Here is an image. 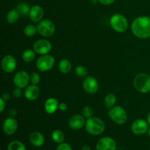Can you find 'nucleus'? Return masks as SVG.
Instances as JSON below:
<instances>
[{
  "label": "nucleus",
  "mask_w": 150,
  "mask_h": 150,
  "mask_svg": "<svg viewBox=\"0 0 150 150\" xmlns=\"http://www.w3.org/2000/svg\"><path fill=\"white\" fill-rule=\"evenodd\" d=\"M131 31L133 35L141 39L150 38V17L139 16L131 24Z\"/></svg>",
  "instance_id": "1"
},
{
  "label": "nucleus",
  "mask_w": 150,
  "mask_h": 150,
  "mask_svg": "<svg viewBox=\"0 0 150 150\" xmlns=\"http://www.w3.org/2000/svg\"><path fill=\"white\" fill-rule=\"evenodd\" d=\"M85 129L86 132L90 135L98 136L102 134L105 131V125L101 119L92 117L86 120Z\"/></svg>",
  "instance_id": "2"
},
{
  "label": "nucleus",
  "mask_w": 150,
  "mask_h": 150,
  "mask_svg": "<svg viewBox=\"0 0 150 150\" xmlns=\"http://www.w3.org/2000/svg\"><path fill=\"white\" fill-rule=\"evenodd\" d=\"M110 25L115 32L123 33L128 29V21L125 16L120 13L114 14L110 18Z\"/></svg>",
  "instance_id": "3"
},
{
  "label": "nucleus",
  "mask_w": 150,
  "mask_h": 150,
  "mask_svg": "<svg viewBox=\"0 0 150 150\" xmlns=\"http://www.w3.org/2000/svg\"><path fill=\"white\" fill-rule=\"evenodd\" d=\"M133 86L135 89L142 93L150 92V76L146 73H139L133 79Z\"/></svg>",
  "instance_id": "4"
},
{
  "label": "nucleus",
  "mask_w": 150,
  "mask_h": 150,
  "mask_svg": "<svg viewBox=\"0 0 150 150\" xmlns=\"http://www.w3.org/2000/svg\"><path fill=\"white\" fill-rule=\"evenodd\" d=\"M108 117L117 125H123L127 122V114L125 109L120 105H114L108 111Z\"/></svg>",
  "instance_id": "5"
},
{
  "label": "nucleus",
  "mask_w": 150,
  "mask_h": 150,
  "mask_svg": "<svg viewBox=\"0 0 150 150\" xmlns=\"http://www.w3.org/2000/svg\"><path fill=\"white\" fill-rule=\"evenodd\" d=\"M38 32L45 38H49L54 34L56 30L54 22L48 19L42 20L37 25Z\"/></svg>",
  "instance_id": "6"
},
{
  "label": "nucleus",
  "mask_w": 150,
  "mask_h": 150,
  "mask_svg": "<svg viewBox=\"0 0 150 150\" xmlns=\"http://www.w3.org/2000/svg\"><path fill=\"white\" fill-rule=\"evenodd\" d=\"M55 64V59L53 56L48 54L41 55L37 59V68L41 72H47L51 70Z\"/></svg>",
  "instance_id": "7"
},
{
  "label": "nucleus",
  "mask_w": 150,
  "mask_h": 150,
  "mask_svg": "<svg viewBox=\"0 0 150 150\" xmlns=\"http://www.w3.org/2000/svg\"><path fill=\"white\" fill-rule=\"evenodd\" d=\"M34 51L40 55L48 54L52 49V45L48 40L40 39L37 40L33 45Z\"/></svg>",
  "instance_id": "8"
},
{
  "label": "nucleus",
  "mask_w": 150,
  "mask_h": 150,
  "mask_svg": "<svg viewBox=\"0 0 150 150\" xmlns=\"http://www.w3.org/2000/svg\"><path fill=\"white\" fill-rule=\"evenodd\" d=\"M1 65L3 71L7 73H11L17 68V61L13 55L7 54L1 59Z\"/></svg>",
  "instance_id": "9"
},
{
  "label": "nucleus",
  "mask_w": 150,
  "mask_h": 150,
  "mask_svg": "<svg viewBox=\"0 0 150 150\" xmlns=\"http://www.w3.org/2000/svg\"><path fill=\"white\" fill-rule=\"evenodd\" d=\"M13 82L16 87L26 88L30 82V76L26 71L20 70L15 75Z\"/></svg>",
  "instance_id": "10"
},
{
  "label": "nucleus",
  "mask_w": 150,
  "mask_h": 150,
  "mask_svg": "<svg viewBox=\"0 0 150 150\" xmlns=\"http://www.w3.org/2000/svg\"><path fill=\"white\" fill-rule=\"evenodd\" d=\"M149 123L144 119H138L135 120L131 126V130L135 135L141 136L147 133L149 130Z\"/></svg>",
  "instance_id": "11"
},
{
  "label": "nucleus",
  "mask_w": 150,
  "mask_h": 150,
  "mask_svg": "<svg viewBox=\"0 0 150 150\" xmlns=\"http://www.w3.org/2000/svg\"><path fill=\"white\" fill-rule=\"evenodd\" d=\"M83 88L86 93L95 94L99 89L98 81L93 76H86L83 81Z\"/></svg>",
  "instance_id": "12"
},
{
  "label": "nucleus",
  "mask_w": 150,
  "mask_h": 150,
  "mask_svg": "<svg viewBox=\"0 0 150 150\" xmlns=\"http://www.w3.org/2000/svg\"><path fill=\"white\" fill-rule=\"evenodd\" d=\"M18 127V123L17 120L10 117L4 120L2 125L3 131L7 136H12L17 131Z\"/></svg>",
  "instance_id": "13"
},
{
  "label": "nucleus",
  "mask_w": 150,
  "mask_h": 150,
  "mask_svg": "<svg viewBox=\"0 0 150 150\" xmlns=\"http://www.w3.org/2000/svg\"><path fill=\"white\" fill-rule=\"evenodd\" d=\"M117 143L111 137L101 138L96 144V150H116Z\"/></svg>",
  "instance_id": "14"
},
{
  "label": "nucleus",
  "mask_w": 150,
  "mask_h": 150,
  "mask_svg": "<svg viewBox=\"0 0 150 150\" xmlns=\"http://www.w3.org/2000/svg\"><path fill=\"white\" fill-rule=\"evenodd\" d=\"M86 120L82 114H75L72 116L68 122V125L72 130H81L83 126H85Z\"/></svg>",
  "instance_id": "15"
},
{
  "label": "nucleus",
  "mask_w": 150,
  "mask_h": 150,
  "mask_svg": "<svg viewBox=\"0 0 150 150\" xmlns=\"http://www.w3.org/2000/svg\"><path fill=\"white\" fill-rule=\"evenodd\" d=\"M40 95V89L37 85H28L24 91V97L29 101H33L38 99Z\"/></svg>",
  "instance_id": "16"
},
{
  "label": "nucleus",
  "mask_w": 150,
  "mask_h": 150,
  "mask_svg": "<svg viewBox=\"0 0 150 150\" xmlns=\"http://www.w3.org/2000/svg\"><path fill=\"white\" fill-rule=\"evenodd\" d=\"M29 18L31 21L35 23H39L44 16L43 9L40 5H35L31 7L30 13H29Z\"/></svg>",
  "instance_id": "17"
},
{
  "label": "nucleus",
  "mask_w": 150,
  "mask_h": 150,
  "mask_svg": "<svg viewBox=\"0 0 150 150\" xmlns=\"http://www.w3.org/2000/svg\"><path fill=\"white\" fill-rule=\"evenodd\" d=\"M29 139L30 143L36 147L42 146L45 143V137H44L43 134L38 131L32 132L29 134Z\"/></svg>",
  "instance_id": "18"
},
{
  "label": "nucleus",
  "mask_w": 150,
  "mask_h": 150,
  "mask_svg": "<svg viewBox=\"0 0 150 150\" xmlns=\"http://www.w3.org/2000/svg\"><path fill=\"white\" fill-rule=\"evenodd\" d=\"M59 101L56 98H49L47 99L44 105L45 111L48 114H54L59 108Z\"/></svg>",
  "instance_id": "19"
},
{
  "label": "nucleus",
  "mask_w": 150,
  "mask_h": 150,
  "mask_svg": "<svg viewBox=\"0 0 150 150\" xmlns=\"http://www.w3.org/2000/svg\"><path fill=\"white\" fill-rule=\"evenodd\" d=\"M20 14L18 12V10L16 9H13V10H10L8 13H7V16H6V20L10 24H13V23H16L19 20V18H20Z\"/></svg>",
  "instance_id": "20"
},
{
  "label": "nucleus",
  "mask_w": 150,
  "mask_h": 150,
  "mask_svg": "<svg viewBox=\"0 0 150 150\" xmlns=\"http://www.w3.org/2000/svg\"><path fill=\"white\" fill-rule=\"evenodd\" d=\"M72 64L71 62L67 59H62L60 60L59 63V70L62 73L67 74L71 70Z\"/></svg>",
  "instance_id": "21"
},
{
  "label": "nucleus",
  "mask_w": 150,
  "mask_h": 150,
  "mask_svg": "<svg viewBox=\"0 0 150 150\" xmlns=\"http://www.w3.org/2000/svg\"><path fill=\"white\" fill-rule=\"evenodd\" d=\"M16 10H18V12L19 13L21 16H27L29 15V13H30V10H31V7H29V4L27 3L24 2H21L16 6Z\"/></svg>",
  "instance_id": "22"
},
{
  "label": "nucleus",
  "mask_w": 150,
  "mask_h": 150,
  "mask_svg": "<svg viewBox=\"0 0 150 150\" xmlns=\"http://www.w3.org/2000/svg\"><path fill=\"white\" fill-rule=\"evenodd\" d=\"M35 52L34 49H26L25 51H23L21 54L22 59L25 62H31L33 61L35 58Z\"/></svg>",
  "instance_id": "23"
},
{
  "label": "nucleus",
  "mask_w": 150,
  "mask_h": 150,
  "mask_svg": "<svg viewBox=\"0 0 150 150\" xmlns=\"http://www.w3.org/2000/svg\"><path fill=\"white\" fill-rule=\"evenodd\" d=\"M116 102H117V97L113 93L108 94L104 99V105L107 108H109V109L115 105Z\"/></svg>",
  "instance_id": "24"
},
{
  "label": "nucleus",
  "mask_w": 150,
  "mask_h": 150,
  "mask_svg": "<svg viewBox=\"0 0 150 150\" xmlns=\"http://www.w3.org/2000/svg\"><path fill=\"white\" fill-rule=\"evenodd\" d=\"M51 137L53 141L58 144L62 143L64 140V134L61 130H54L52 132Z\"/></svg>",
  "instance_id": "25"
},
{
  "label": "nucleus",
  "mask_w": 150,
  "mask_h": 150,
  "mask_svg": "<svg viewBox=\"0 0 150 150\" xmlns=\"http://www.w3.org/2000/svg\"><path fill=\"white\" fill-rule=\"evenodd\" d=\"M7 150H26V148L20 141H13L8 144Z\"/></svg>",
  "instance_id": "26"
},
{
  "label": "nucleus",
  "mask_w": 150,
  "mask_h": 150,
  "mask_svg": "<svg viewBox=\"0 0 150 150\" xmlns=\"http://www.w3.org/2000/svg\"><path fill=\"white\" fill-rule=\"evenodd\" d=\"M38 32L37 26L34 24H28L23 29V34L27 37H33Z\"/></svg>",
  "instance_id": "27"
},
{
  "label": "nucleus",
  "mask_w": 150,
  "mask_h": 150,
  "mask_svg": "<svg viewBox=\"0 0 150 150\" xmlns=\"http://www.w3.org/2000/svg\"><path fill=\"white\" fill-rule=\"evenodd\" d=\"M75 73L79 77L86 78L88 74V70L86 67L83 65H79L75 69Z\"/></svg>",
  "instance_id": "28"
},
{
  "label": "nucleus",
  "mask_w": 150,
  "mask_h": 150,
  "mask_svg": "<svg viewBox=\"0 0 150 150\" xmlns=\"http://www.w3.org/2000/svg\"><path fill=\"white\" fill-rule=\"evenodd\" d=\"M82 115H83V117H84V118L86 119V120L92 117L94 115L93 108L90 106H85L84 108L82 109Z\"/></svg>",
  "instance_id": "29"
},
{
  "label": "nucleus",
  "mask_w": 150,
  "mask_h": 150,
  "mask_svg": "<svg viewBox=\"0 0 150 150\" xmlns=\"http://www.w3.org/2000/svg\"><path fill=\"white\" fill-rule=\"evenodd\" d=\"M40 81V76L38 73H32L30 75V83L31 84L38 85Z\"/></svg>",
  "instance_id": "30"
},
{
  "label": "nucleus",
  "mask_w": 150,
  "mask_h": 150,
  "mask_svg": "<svg viewBox=\"0 0 150 150\" xmlns=\"http://www.w3.org/2000/svg\"><path fill=\"white\" fill-rule=\"evenodd\" d=\"M57 150H73V149H72L71 146H70L69 144L62 142V143L59 144L58 145V146L57 147Z\"/></svg>",
  "instance_id": "31"
},
{
  "label": "nucleus",
  "mask_w": 150,
  "mask_h": 150,
  "mask_svg": "<svg viewBox=\"0 0 150 150\" xmlns=\"http://www.w3.org/2000/svg\"><path fill=\"white\" fill-rule=\"evenodd\" d=\"M22 88H20V87H16V89L13 90V96H14V98H17V99H18V98H20L23 95V90H22Z\"/></svg>",
  "instance_id": "32"
},
{
  "label": "nucleus",
  "mask_w": 150,
  "mask_h": 150,
  "mask_svg": "<svg viewBox=\"0 0 150 150\" xmlns=\"http://www.w3.org/2000/svg\"><path fill=\"white\" fill-rule=\"evenodd\" d=\"M114 1L115 0H98V1L103 5H110L112 3H114Z\"/></svg>",
  "instance_id": "33"
},
{
  "label": "nucleus",
  "mask_w": 150,
  "mask_h": 150,
  "mask_svg": "<svg viewBox=\"0 0 150 150\" xmlns=\"http://www.w3.org/2000/svg\"><path fill=\"white\" fill-rule=\"evenodd\" d=\"M67 108H68V106L65 103H60L59 105V109L61 111H65L67 109Z\"/></svg>",
  "instance_id": "34"
},
{
  "label": "nucleus",
  "mask_w": 150,
  "mask_h": 150,
  "mask_svg": "<svg viewBox=\"0 0 150 150\" xmlns=\"http://www.w3.org/2000/svg\"><path fill=\"white\" fill-rule=\"evenodd\" d=\"M6 106V101L4 100L2 98H0V112H3Z\"/></svg>",
  "instance_id": "35"
},
{
  "label": "nucleus",
  "mask_w": 150,
  "mask_h": 150,
  "mask_svg": "<svg viewBox=\"0 0 150 150\" xmlns=\"http://www.w3.org/2000/svg\"><path fill=\"white\" fill-rule=\"evenodd\" d=\"M17 114H18L17 111H16L15 108H12V109H10V111H9V112H8L9 117H13V118H15V117H16Z\"/></svg>",
  "instance_id": "36"
},
{
  "label": "nucleus",
  "mask_w": 150,
  "mask_h": 150,
  "mask_svg": "<svg viewBox=\"0 0 150 150\" xmlns=\"http://www.w3.org/2000/svg\"><path fill=\"white\" fill-rule=\"evenodd\" d=\"M1 98H2V99L4 100H5L6 102H7V101H8L9 100H10V94L8 93V92H4V93L2 95H1Z\"/></svg>",
  "instance_id": "37"
},
{
  "label": "nucleus",
  "mask_w": 150,
  "mask_h": 150,
  "mask_svg": "<svg viewBox=\"0 0 150 150\" xmlns=\"http://www.w3.org/2000/svg\"><path fill=\"white\" fill-rule=\"evenodd\" d=\"M81 150H91V148L88 145H84L81 147Z\"/></svg>",
  "instance_id": "38"
},
{
  "label": "nucleus",
  "mask_w": 150,
  "mask_h": 150,
  "mask_svg": "<svg viewBox=\"0 0 150 150\" xmlns=\"http://www.w3.org/2000/svg\"><path fill=\"white\" fill-rule=\"evenodd\" d=\"M146 121H147V122L149 123V125H150V112L147 115V119H146Z\"/></svg>",
  "instance_id": "39"
},
{
  "label": "nucleus",
  "mask_w": 150,
  "mask_h": 150,
  "mask_svg": "<svg viewBox=\"0 0 150 150\" xmlns=\"http://www.w3.org/2000/svg\"><path fill=\"white\" fill-rule=\"evenodd\" d=\"M147 133H148V135H149V136H150V127L149 128V130H148V131H147Z\"/></svg>",
  "instance_id": "40"
}]
</instances>
